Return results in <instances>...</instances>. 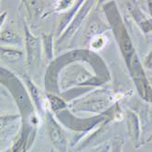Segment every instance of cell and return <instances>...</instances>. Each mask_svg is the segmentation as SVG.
<instances>
[{
	"label": "cell",
	"mask_w": 152,
	"mask_h": 152,
	"mask_svg": "<svg viewBox=\"0 0 152 152\" xmlns=\"http://www.w3.org/2000/svg\"><path fill=\"white\" fill-rule=\"evenodd\" d=\"M0 83L12 95L19 114L22 117V130L28 134H35L39 117L31 101L25 83L11 71L0 65Z\"/></svg>",
	"instance_id": "6da1fadb"
},
{
	"label": "cell",
	"mask_w": 152,
	"mask_h": 152,
	"mask_svg": "<svg viewBox=\"0 0 152 152\" xmlns=\"http://www.w3.org/2000/svg\"><path fill=\"white\" fill-rule=\"evenodd\" d=\"M101 7L128 70L137 54L120 11L114 0H109Z\"/></svg>",
	"instance_id": "7a4b0ae2"
},
{
	"label": "cell",
	"mask_w": 152,
	"mask_h": 152,
	"mask_svg": "<svg viewBox=\"0 0 152 152\" xmlns=\"http://www.w3.org/2000/svg\"><path fill=\"white\" fill-rule=\"evenodd\" d=\"M115 103L113 95L98 90L88 96L72 101L68 104V108L72 112L99 115L106 112Z\"/></svg>",
	"instance_id": "3957f363"
},
{
	"label": "cell",
	"mask_w": 152,
	"mask_h": 152,
	"mask_svg": "<svg viewBox=\"0 0 152 152\" xmlns=\"http://www.w3.org/2000/svg\"><path fill=\"white\" fill-rule=\"evenodd\" d=\"M128 72L141 98L148 103H152V85L147 78L143 65L137 55L133 60Z\"/></svg>",
	"instance_id": "277c9868"
},
{
	"label": "cell",
	"mask_w": 152,
	"mask_h": 152,
	"mask_svg": "<svg viewBox=\"0 0 152 152\" xmlns=\"http://www.w3.org/2000/svg\"><path fill=\"white\" fill-rule=\"evenodd\" d=\"M24 46H25V56L27 66L31 68H37L40 63L42 58V44L41 39L35 36L30 31L28 24L24 22Z\"/></svg>",
	"instance_id": "5b68a950"
},
{
	"label": "cell",
	"mask_w": 152,
	"mask_h": 152,
	"mask_svg": "<svg viewBox=\"0 0 152 152\" xmlns=\"http://www.w3.org/2000/svg\"><path fill=\"white\" fill-rule=\"evenodd\" d=\"M44 115L46 116V130L50 142L59 152H68V139L56 116L50 109H46Z\"/></svg>",
	"instance_id": "8992f818"
},
{
	"label": "cell",
	"mask_w": 152,
	"mask_h": 152,
	"mask_svg": "<svg viewBox=\"0 0 152 152\" xmlns=\"http://www.w3.org/2000/svg\"><path fill=\"white\" fill-rule=\"evenodd\" d=\"M96 4L97 0H84V2L79 8L77 13L75 14L67 28L63 31V33L57 39L56 44H60V43H63L64 41L69 40L75 35V33L82 27L84 20L87 18Z\"/></svg>",
	"instance_id": "52a82bcc"
},
{
	"label": "cell",
	"mask_w": 152,
	"mask_h": 152,
	"mask_svg": "<svg viewBox=\"0 0 152 152\" xmlns=\"http://www.w3.org/2000/svg\"><path fill=\"white\" fill-rule=\"evenodd\" d=\"M23 123L20 114L0 115V139L15 137L22 130Z\"/></svg>",
	"instance_id": "ba28073f"
},
{
	"label": "cell",
	"mask_w": 152,
	"mask_h": 152,
	"mask_svg": "<svg viewBox=\"0 0 152 152\" xmlns=\"http://www.w3.org/2000/svg\"><path fill=\"white\" fill-rule=\"evenodd\" d=\"M126 5L130 15L134 18L137 25L147 34L152 31V18H148L137 5L136 0H126Z\"/></svg>",
	"instance_id": "9c48e42d"
},
{
	"label": "cell",
	"mask_w": 152,
	"mask_h": 152,
	"mask_svg": "<svg viewBox=\"0 0 152 152\" xmlns=\"http://www.w3.org/2000/svg\"><path fill=\"white\" fill-rule=\"evenodd\" d=\"M23 81L24 83L27 87V90L28 92V94L31 98V101L33 103L35 109L39 115V117H42V115H44L46 109H45V102L47 100L42 96V94L40 90L38 88V86L34 83V82L32 81L28 75H23Z\"/></svg>",
	"instance_id": "30bf717a"
},
{
	"label": "cell",
	"mask_w": 152,
	"mask_h": 152,
	"mask_svg": "<svg viewBox=\"0 0 152 152\" xmlns=\"http://www.w3.org/2000/svg\"><path fill=\"white\" fill-rule=\"evenodd\" d=\"M126 121L129 139L134 144H137V147H139L141 137V125L138 115L136 112L127 109L126 111Z\"/></svg>",
	"instance_id": "8fae6325"
},
{
	"label": "cell",
	"mask_w": 152,
	"mask_h": 152,
	"mask_svg": "<svg viewBox=\"0 0 152 152\" xmlns=\"http://www.w3.org/2000/svg\"><path fill=\"white\" fill-rule=\"evenodd\" d=\"M110 30L109 25L105 24V22L98 18H90L89 23L86 26L83 33V39L85 42H88L89 39L94 37V35L105 33V31Z\"/></svg>",
	"instance_id": "7c38bea8"
},
{
	"label": "cell",
	"mask_w": 152,
	"mask_h": 152,
	"mask_svg": "<svg viewBox=\"0 0 152 152\" xmlns=\"http://www.w3.org/2000/svg\"><path fill=\"white\" fill-rule=\"evenodd\" d=\"M0 44L7 47L24 46V38L18 31L12 28H6L0 31Z\"/></svg>",
	"instance_id": "4fadbf2b"
},
{
	"label": "cell",
	"mask_w": 152,
	"mask_h": 152,
	"mask_svg": "<svg viewBox=\"0 0 152 152\" xmlns=\"http://www.w3.org/2000/svg\"><path fill=\"white\" fill-rule=\"evenodd\" d=\"M83 2H84V0H76V2L74 3V5L70 9H68L67 11L64 12L63 16L61 17L60 22L58 24V27L56 28L55 35H56L57 39L63 33V31L65 30V28H67V26L72 21V19L73 18L75 14L77 13V11L79 10V8L81 7V6L83 5Z\"/></svg>",
	"instance_id": "5bb4252c"
},
{
	"label": "cell",
	"mask_w": 152,
	"mask_h": 152,
	"mask_svg": "<svg viewBox=\"0 0 152 152\" xmlns=\"http://www.w3.org/2000/svg\"><path fill=\"white\" fill-rule=\"evenodd\" d=\"M25 58L24 51L17 48L0 45V61L7 63H17Z\"/></svg>",
	"instance_id": "9a60e30c"
},
{
	"label": "cell",
	"mask_w": 152,
	"mask_h": 152,
	"mask_svg": "<svg viewBox=\"0 0 152 152\" xmlns=\"http://www.w3.org/2000/svg\"><path fill=\"white\" fill-rule=\"evenodd\" d=\"M46 100L50 110L54 115H58L65 109H68V104L63 98L54 93H46Z\"/></svg>",
	"instance_id": "2e32d148"
},
{
	"label": "cell",
	"mask_w": 152,
	"mask_h": 152,
	"mask_svg": "<svg viewBox=\"0 0 152 152\" xmlns=\"http://www.w3.org/2000/svg\"><path fill=\"white\" fill-rule=\"evenodd\" d=\"M24 5L29 17L33 19L39 18L45 11L44 0H25Z\"/></svg>",
	"instance_id": "e0dca14e"
},
{
	"label": "cell",
	"mask_w": 152,
	"mask_h": 152,
	"mask_svg": "<svg viewBox=\"0 0 152 152\" xmlns=\"http://www.w3.org/2000/svg\"><path fill=\"white\" fill-rule=\"evenodd\" d=\"M41 44L42 52H44L46 61L50 63L53 60V34H41Z\"/></svg>",
	"instance_id": "ac0fdd59"
},
{
	"label": "cell",
	"mask_w": 152,
	"mask_h": 152,
	"mask_svg": "<svg viewBox=\"0 0 152 152\" xmlns=\"http://www.w3.org/2000/svg\"><path fill=\"white\" fill-rule=\"evenodd\" d=\"M108 42H109V39L105 33L94 35L88 41L89 50L94 52H98L108 44Z\"/></svg>",
	"instance_id": "d6986e66"
},
{
	"label": "cell",
	"mask_w": 152,
	"mask_h": 152,
	"mask_svg": "<svg viewBox=\"0 0 152 152\" xmlns=\"http://www.w3.org/2000/svg\"><path fill=\"white\" fill-rule=\"evenodd\" d=\"M76 0H57L55 5L53 7V11L54 12H65L68 9H70Z\"/></svg>",
	"instance_id": "ffe728a7"
},
{
	"label": "cell",
	"mask_w": 152,
	"mask_h": 152,
	"mask_svg": "<svg viewBox=\"0 0 152 152\" xmlns=\"http://www.w3.org/2000/svg\"><path fill=\"white\" fill-rule=\"evenodd\" d=\"M125 140L122 138H114L110 143L109 152H123Z\"/></svg>",
	"instance_id": "44dd1931"
},
{
	"label": "cell",
	"mask_w": 152,
	"mask_h": 152,
	"mask_svg": "<svg viewBox=\"0 0 152 152\" xmlns=\"http://www.w3.org/2000/svg\"><path fill=\"white\" fill-rule=\"evenodd\" d=\"M143 68L148 70H152V49L148 53V55L145 57L143 61Z\"/></svg>",
	"instance_id": "7402d4cb"
},
{
	"label": "cell",
	"mask_w": 152,
	"mask_h": 152,
	"mask_svg": "<svg viewBox=\"0 0 152 152\" xmlns=\"http://www.w3.org/2000/svg\"><path fill=\"white\" fill-rule=\"evenodd\" d=\"M7 11H5L0 14V31H1V28L7 19Z\"/></svg>",
	"instance_id": "603a6c76"
},
{
	"label": "cell",
	"mask_w": 152,
	"mask_h": 152,
	"mask_svg": "<svg viewBox=\"0 0 152 152\" xmlns=\"http://www.w3.org/2000/svg\"><path fill=\"white\" fill-rule=\"evenodd\" d=\"M110 151V144H104L102 146L98 152H109Z\"/></svg>",
	"instance_id": "cb8c5ba5"
},
{
	"label": "cell",
	"mask_w": 152,
	"mask_h": 152,
	"mask_svg": "<svg viewBox=\"0 0 152 152\" xmlns=\"http://www.w3.org/2000/svg\"><path fill=\"white\" fill-rule=\"evenodd\" d=\"M107 1H109V0H97V5H98V6H102L104 3H106Z\"/></svg>",
	"instance_id": "d4e9b609"
},
{
	"label": "cell",
	"mask_w": 152,
	"mask_h": 152,
	"mask_svg": "<svg viewBox=\"0 0 152 152\" xmlns=\"http://www.w3.org/2000/svg\"><path fill=\"white\" fill-rule=\"evenodd\" d=\"M150 142H152V133H151V135L148 137V138L146 141V143H150Z\"/></svg>",
	"instance_id": "484cf974"
},
{
	"label": "cell",
	"mask_w": 152,
	"mask_h": 152,
	"mask_svg": "<svg viewBox=\"0 0 152 152\" xmlns=\"http://www.w3.org/2000/svg\"><path fill=\"white\" fill-rule=\"evenodd\" d=\"M22 152H28V144H26V145H25V147L23 148Z\"/></svg>",
	"instance_id": "4316f807"
},
{
	"label": "cell",
	"mask_w": 152,
	"mask_h": 152,
	"mask_svg": "<svg viewBox=\"0 0 152 152\" xmlns=\"http://www.w3.org/2000/svg\"><path fill=\"white\" fill-rule=\"evenodd\" d=\"M21 2H22V3L24 4V2H25V0H21Z\"/></svg>",
	"instance_id": "83f0119b"
},
{
	"label": "cell",
	"mask_w": 152,
	"mask_h": 152,
	"mask_svg": "<svg viewBox=\"0 0 152 152\" xmlns=\"http://www.w3.org/2000/svg\"></svg>",
	"instance_id": "f1b7e54d"
}]
</instances>
